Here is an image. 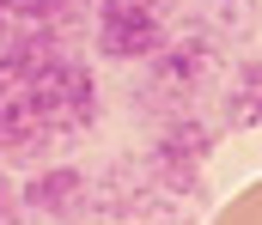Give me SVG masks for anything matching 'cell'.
I'll return each instance as SVG.
<instances>
[{
	"instance_id": "obj_1",
	"label": "cell",
	"mask_w": 262,
	"mask_h": 225,
	"mask_svg": "<svg viewBox=\"0 0 262 225\" xmlns=\"http://www.w3.org/2000/svg\"><path fill=\"white\" fill-rule=\"evenodd\" d=\"M152 61V73L140 79V91H134V104L146 110H189L195 104V79H213L220 73V55L207 49V43H165L159 55H146Z\"/></svg>"
},
{
	"instance_id": "obj_2",
	"label": "cell",
	"mask_w": 262,
	"mask_h": 225,
	"mask_svg": "<svg viewBox=\"0 0 262 225\" xmlns=\"http://www.w3.org/2000/svg\"><path fill=\"white\" fill-rule=\"evenodd\" d=\"M98 55L110 61H146L165 49V24L152 0H98Z\"/></svg>"
},
{
	"instance_id": "obj_3",
	"label": "cell",
	"mask_w": 262,
	"mask_h": 225,
	"mask_svg": "<svg viewBox=\"0 0 262 225\" xmlns=\"http://www.w3.org/2000/svg\"><path fill=\"white\" fill-rule=\"evenodd\" d=\"M85 207H92V183H85L79 170H67V164L37 170V177L25 183V213H49V219H61V225H79Z\"/></svg>"
},
{
	"instance_id": "obj_4",
	"label": "cell",
	"mask_w": 262,
	"mask_h": 225,
	"mask_svg": "<svg viewBox=\"0 0 262 225\" xmlns=\"http://www.w3.org/2000/svg\"><path fill=\"white\" fill-rule=\"evenodd\" d=\"M262 122V49L250 61H238V73L226 85V128H256Z\"/></svg>"
},
{
	"instance_id": "obj_5",
	"label": "cell",
	"mask_w": 262,
	"mask_h": 225,
	"mask_svg": "<svg viewBox=\"0 0 262 225\" xmlns=\"http://www.w3.org/2000/svg\"><path fill=\"white\" fill-rule=\"evenodd\" d=\"M0 225H25V195L0 177Z\"/></svg>"
}]
</instances>
